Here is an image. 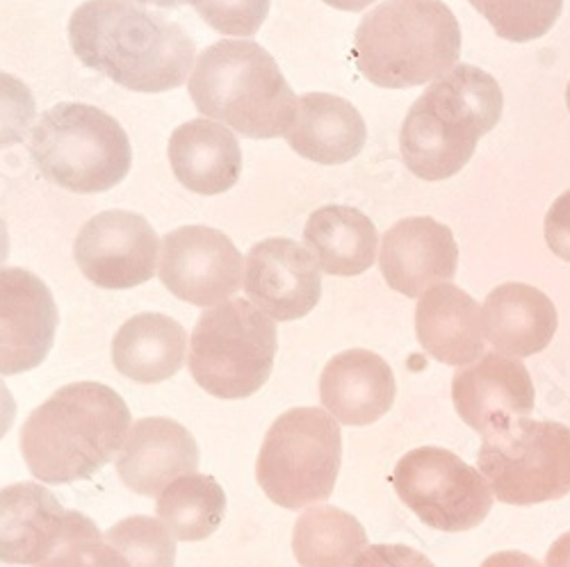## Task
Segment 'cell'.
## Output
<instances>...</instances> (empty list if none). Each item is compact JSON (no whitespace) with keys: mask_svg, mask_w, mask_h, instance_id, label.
I'll return each mask as SVG.
<instances>
[{"mask_svg":"<svg viewBox=\"0 0 570 567\" xmlns=\"http://www.w3.org/2000/svg\"><path fill=\"white\" fill-rule=\"evenodd\" d=\"M69 41L87 69L139 93L178 89L197 62L193 37L130 0H87L69 19Z\"/></svg>","mask_w":570,"mask_h":567,"instance_id":"obj_1","label":"cell"},{"mask_svg":"<svg viewBox=\"0 0 570 567\" xmlns=\"http://www.w3.org/2000/svg\"><path fill=\"white\" fill-rule=\"evenodd\" d=\"M130 410L121 395L94 381L71 384L30 412L21 429V454L41 484L91 479L124 447Z\"/></svg>","mask_w":570,"mask_h":567,"instance_id":"obj_2","label":"cell"},{"mask_svg":"<svg viewBox=\"0 0 570 567\" xmlns=\"http://www.w3.org/2000/svg\"><path fill=\"white\" fill-rule=\"evenodd\" d=\"M502 108V89L493 76L472 64L454 67L411 106L400 132L404 165L426 182L456 176L478 141L498 126Z\"/></svg>","mask_w":570,"mask_h":567,"instance_id":"obj_3","label":"cell"},{"mask_svg":"<svg viewBox=\"0 0 570 567\" xmlns=\"http://www.w3.org/2000/svg\"><path fill=\"white\" fill-rule=\"evenodd\" d=\"M195 108L243 137H285L299 99L276 60L249 39L217 41L197 58L187 80Z\"/></svg>","mask_w":570,"mask_h":567,"instance_id":"obj_4","label":"cell"},{"mask_svg":"<svg viewBox=\"0 0 570 567\" xmlns=\"http://www.w3.org/2000/svg\"><path fill=\"white\" fill-rule=\"evenodd\" d=\"M461 58V28L443 0H386L365 14L354 62L365 80L409 89L439 80Z\"/></svg>","mask_w":570,"mask_h":567,"instance_id":"obj_5","label":"cell"},{"mask_svg":"<svg viewBox=\"0 0 570 567\" xmlns=\"http://www.w3.org/2000/svg\"><path fill=\"white\" fill-rule=\"evenodd\" d=\"M30 156L39 173L76 195H101L132 167L130 139L108 112L87 103H60L32 128Z\"/></svg>","mask_w":570,"mask_h":567,"instance_id":"obj_6","label":"cell"},{"mask_svg":"<svg viewBox=\"0 0 570 567\" xmlns=\"http://www.w3.org/2000/svg\"><path fill=\"white\" fill-rule=\"evenodd\" d=\"M341 462V421L324 408H293L269 427L256 479L274 504L297 510L334 495Z\"/></svg>","mask_w":570,"mask_h":567,"instance_id":"obj_7","label":"cell"},{"mask_svg":"<svg viewBox=\"0 0 570 567\" xmlns=\"http://www.w3.org/2000/svg\"><path fill=\"white\" fill-rule=\"evenodd\" d=\"M276 326L252 301L233 299L206 310L189 338V374L217 399H247L272 374Z\"/></svg>","mask_w":570,"mask_h":567,"instance_id":"obj_8","label":"cell"},{"mask_svg":"<svg viewBox=\"0 0 570 567\" xmlns=\"http://www.w3.org/2000/svg\"><path fill=\"white\" fill-rule=\"evenodd\" d=\"M478 460L502 504L534 506L570 495V429L559 421L515 419L484 436Z\"/></svg>","mask_w":570,"mask_h":567,"instance_id":"obj_9","label":"cell"},{"mask_svg":"<svg viewBox=\"0 0 570 567\" xmlns=\"http://www.w3.org/2000/svg\"><path fill=\"white\" fill-rule=\"evenodd\" d=\"M393 488L426 527L445 534L480 527L495 499L480 469L441 447L404 454L393 471Z\"/></svg>","mask_w":570,"mask_h":567,"instance_id":"obj_10","label":"cell"},{"mask_svg":"<svg viewBox=\"0 0 570 567\" xmlns=\"http://www.w3.org/2000/svg\"><path fill=\"white\" fill-rule=\"evenodd\" d=\"M243 253L228 235L210 226H180L163 238V286L199 308L226 304L243 286Z\"/></svg>","mask_w":570,"mask_h":567,"instance_id":"obj_11","label":"cell"},{"mask_svg":"<svg viewBox=\"0 0 570 567\" xmlns=\"http://www.w3.org/2000/svg\"><path fill=\"white\" fill-rule=\"evenodd\" d=\"M154 226L130 210H106L91 217L73 242L82 276L104 290H130L154 278L160 260Z\"/></svg>","mask_w":570,"mask_h":567,"instance_id":"obj_12","label":"cell"},{"mask_svg":"<svg viewBox=\"0 0 570 567\" xmlns=\"http://www.w3.org/2000/svg\"><path fill=\"white\" fill-rule=\"evenodd\" d=\"M101 534L89 517L67 510L39 484H14L0 490V560L35 565L49 560L62 545Z\"/></svg>","mask_w":570,"mask_h":567,"instance_id":"obj_13","label":"cell"},{"mask_svg":"<svg viewBox=\"0 0 570 567\" xmlns=\"http://www.w3.org/2000/svg\"><path fill=\"white\" fill-rule=\"evenodd\" d=\"M60 324L46 282L23 267L0 269V374L14 376L49 358Z\"/></svg>","mask_w":570,"mask_h":567,"instance_id":"obj_14","label":"cell"},{"mask_svg":"<svg viewBox=\"0 0 570 567\" xmlns=\"http://www.w3.org/2000/svg\"><path fill=\"white\" fill-rule=\"evenodd\" d=\"M245 292L276 321L306 317L322 297V276L313 253L295 240L269 238L245 258Z\"/></svg>","mask_w":570,"mask_h":567,"instance_id":"obj_15","label":"cell"},{"mask_svg":"<svg viewBox=\"0 0 570 567\" xmlns=\"http://www.w3.org/2000/svg\"><path fill=\"white\" fill-rule=\"evenodd\" d=\"M452 401L472 431L489 436L515 419L530 417L537 392L528 367L518 358L487 354L478 362L456 369Z\"/></svg>","mask_w":570,"mask_h":567,"instance_id":"obj_16","label":"cell"},{"mask_svg":"<svg viewBox=\"0 0 570 567\" xmlns=\"http://www.w3.org/2000/svg\"><path fill=\"white\" fill-rule=\"evenodd\" d=\"M379 267L389 288L420 299L456 276L459 247L445 223L432 217H409L386 230Z\"/></svg>","mask_w":570,"mask_h":567,"instance_id":"obj_17","label":"cell"},{"mask_svg":"<svg viewBox=\"0 0 570 567\" xmlns=\"http://www.w3.org/2000/svg\"><path fill=\"white\" fill-rule=\"evenodd\" d=\"M199 447L183 424L169 417L137 419L117 456V471L128 490L156 497L176 479L195 475Z\"/></svg>","mask_w":570,"mask_h":567,"instance_id":"obj_18","label":"cell"},{"mask_svg":"<svg viewBox=\"0 0 570 567\" xmlns=\"http://www.w3.org/2000/svg\"><path fill=\"white\" fill-rule=\"evenodd\" d=\"M397 386L389 362L367 349L331 358L320 376V401L347 427H370L395 404Z\"/></svg>","mask_w":570,"mask_h":567,"instance_id":"obj_19","label":"cell"},{"mask_svg":"<svg viewBox=\"0 0 570 567\" xmlns=\"http://www.w3.org/2000/svg\"><path fill=\"white\" fill-rule=\"evenodd\" d=\"M415 336L434 360L452 367L478 362L487 349L480 304L452 282H443L420 297Z\"/></svg>","mask_w":570,"mask_h":567,"instance_id":"obj_20","label":"cell"},{"mask_svg":"<svg viewBox=\"0 0 570 567\" xmlns=\"http://www.w3.org/2000/svg\"><path fill=\"white\" fill-rule=\"evenodd\" d=\"M169 165L189 192L224 195L243 176V149L230 128L213 119H193L169 137Z\"/></svg>","mask_w":570,"mask_h":567,"instance_id":"obj_21","label":"cell"},{"mask_svg":"<svg viewBox=\"0 0 570 567\" xmlns=\"http://www.w3.org/2000/svg\"><path fill=\"white\" fill-rule=\"evenodd\" d=\"M484 334L495 354L528 358L541 354L557 334V308L528 282H504L484 301Z\"/></svg>","mask_w":570,"mask_h":567,"instance_id":"obj_22","label":"cell"},{"mask_svg":"<svg viewBox=\"0 0 570 567\" xmlns=\"http://www.w3.org/2000/svg\"><path fill=\"white\" fill-rule=\"evenodd\" d=\"M367 139L361 112L336 93H304L293 128L285 132L291 149L317 165H345L354 160Z\"/></svg>","mask_w":570,"mask_h":567,"instance_id":"obj_23","label":"cell"},{"mask_svg":"<svg viewBox=\"0 0 570 567\" xmlns=\"http://www.w3.org/2000/svg\"><path fill=\"white\" fill-rule=\"evenodd\" d=\"M187 358V330L160 312L130 317L112 340L117 371L135 384H163L180 371Z\"/></svg>","mask_w":570,"mask_h":567,"instance_id":"obj_24","label":"cell"},{"mask_svg":"<svg viewBox=\"0 0 570 567\" xmlns=\"http://www.w3.org/2000/svg\"><path fill=\"white\" fill-rule=\"evenodd\" d=\"M304 242L317 267L328 276H361L379 258V232L374 223L350 206H324L315 210L306 221Z\"/></svg>","mask_w":570,"mask_h":567,"instance_id":"obj_25","label":"cell"},{"mask_svg":"<svg viewBox=\"0 0 570 567\" xmlns=\"http://www.w3.org/2000/svg\"><path fill=\"white\" fill-rule=\"evenodd\" d=\"M367 547L365 529L336 506H311L297 519L293 551L302 567H352Z\"/></svg>","mask_w":570,"mask_h":567,"instance_id":"obj_26","label":"cell"},{"mask_svg":"<svg viewBox=\"0 0 570 567\" xmlns=\"http://www.w3.org/2000/svg\"><path fill=\"white\" fill-rule=\"evenodd\" d=\"M156 513L176 540L199 543L210 538L224 519V488L208 475L176 479L158 495Z\"/></svg>","mask_w":570,"mask_h":567,"instance_id":"obj_27","label":"cell"},{"mask_svg":"<svg viewBox=\"0 0 570 567\" xmlns=\"http://www.w3.org/2000/svg\"><path fill=\"white\" fill-rule=\"evenodd\" d=\"M500 39L528 43L546 37L557 23L563 0H470Z\"/></svg>","mask_w":570,"mask_h":567,"instance_id":"obj_28","label":"cell"},{"mask_svg":"<svg viewBox=\"0 0 570 567\" xmlns=\"http://www.w3.org/2000/svg\"><path fill=\"white\" fill-rule=\"evenodd\" d=\"M104 540L126 558L128 567H174L176 563V538L154 517H126L104 534Z\"/></svg>","mask_w":570,"mask_h":567,"instance_id":"obj_29","label":"cell"},{"mask_svg":"<svg viewBox=\"0 0 570 567\" xmlns=\"http://www.w3.org/2000/svg\"><path fill=\"white\" fill-rule=\"evenodd\" d=\"M197 12L219 34L245 39L263 28L269 0H202Z\"/></svg>","mask_w":570,"mask_h":567,"instance_id":"obj_30","label":"cell"},{"mask_svg":"<svg viewBox=\"0 0 570 567\" xmlns=\"http://www.w3.org/2000/svg\"><path fill=\"white\" fill-rule=\"evenodd\" d=\"M37 103L30 87L0 71V149L14 147L32 132Z\"/></svg>","mask_w":570,"mask_h":567,"instance_id":"obj_31","label":"cell"},{"mask_svg":"<svg viewBox=\"0 0 570 567\" xmlns=\"http://www.w3.org/2000/svg\"><path fill=\"white\" fill-rule=\"evenodd\" d=\"M39 567H128V563L104 540V534H97L62 545Z\"/></svg>","mask_w":570,"mask_h":567,"instance_id":"obj_32","label":"cell"},{"mask_svg":"<svg viewBox=\"0 0 570 567\" xmlns=\"http://www.w3.org/2000/svg\"><path fill=\"white\" fill-rule=\"evenodd\" d=\"M352 567H436L424 554L406 545H370Z\"/></svg>","mask_w":570,"mask_h":567,"instance_id":"obj_33","label":"cell"},{"mask_svg":"<svg viewBox=\"0 0 570 567\" xmlns=\"http://www.w3.org/2000/svg\"><path fill=\"white\" fill-rule=\"evenodd\" d=\"M546 242L557 258L570 262V189L550 206L546 215Z\"/></svg>","mask_w":570,"mask_h":567,"instance_id":"obj_34","label":"cell"},{"mask_svg":"<svg viewBox=\"0 0 570 567\" xmlns=\"http://www.w3.org/2000/svg\"><path fill=\"white\" fill-rule=\"evenodd\" d=\"M480 567H546L537 558L522 551H498L489 556Z\"/></svg>","mask_w":570,"mask_h":567,"instance_id":"obj_35","label":"cell"},{"mask_svg":"<svg viewBox=\"0 0 570 567\" xmlns=\"http://www.w3.org/2000/svg\"><path fill=\"white\" fill-rule=\"evenodd\" d=\"M17 417V401L10 392V388L0 381V440L8 436Z\"/></svg>","mask_w":570,"mask_h":567,"instance_id":"obj_36","label":"cell"},{"mask_svg":"<svg viewBox=\"0 0 570 567\" xmlns=\"http://www.w3.org/2000/svg\"><path fill=\"white\" fill-rule=\"evenodd\" d=\"M546 567H570V531L552 543L546 556Z\"/></svg>","mask_w":570,"mask_h":567,"instance_id":"obj_37","label":"cell"},{"mask_svg":"<svg viewBox=\"0 0 570 567\" xmlns=\"http://www.w3.org/2000/svg\"><path fill=\"white\" fill-rule=\"evenodd\" d=\"M322 3L336 8V10H343V12H361V10L370 8L372 3H376V0H322Z\"/></svg>","mask_w":570,"mask_h":567,"instance_id":"obj_38","label":"cell"},{"mask_svg":"<svg viewBox=\"0 0 570 567\" xmlns=\"http://www.w3.org/2000/svg\"><path fill=\"white\" fill-rule=\"evenodd\" d=\"M130 3H137V6H156V8H163V10H176V8H183V6H199L202 0H130Z\"/></svg>","mask_w":570,"mask_h":567,"instance_id":"obj_39","label":"cell"},{"mask_svg":"<svg viewBox=\"0 0 570 567\" xmlns=\"http://www.w3.org/2000/svg\"><path fill=\"white\" fill-rule=\"evenodd\" d=\"M10 256V232H8V223L0 217V265H3Z\"/></svg>","mask_w":570,"mask_h":567,"instance_id":"obj_40","label":"cell"},{"mask_svg":"<svg viewBox=\"0 0 570 567\" xmlns=\"http://www.w3.org/2000/svg\"><path fill=\"white\" fill-rule=\"evenodd\" d=\"M566 106H568V112H570V82L566 87Z\"/></svg>","mask_w":570,"mask_h":567,"instance_id":"obj_41","label":"cell"}]
</instances>
